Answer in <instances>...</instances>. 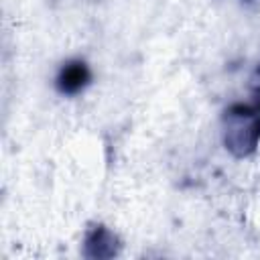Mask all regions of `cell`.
Returning a JSON list of instances; mask_svg holds the SVG:
<instances>
[{
  "mask_svg": "<svg viewBox=\"0 0 260 260\" xmlns=\"http://www.w3.org/2000/svg\"><path fill=\"white\" fill-rule=\"evenodd\" d=\"M260 114L248 106H236L225 118V144L238 154L250 152L260 136Z\"/></svg>",
  "mask_w": 260,
  "mask_h": 260,
  "instance_id": "cell-1",
  "label": "cell"
},
{
  "mask_svg": "<svg viewBox=\"0 0 260 260\" xmlns=\"http://www.w3.org/2000/svg\"><path fill=\"white\" fill-rule=\"evenodd\" d=\"M91 79H93V71L87 65V61L79 57L67 59L59 65L55 73V89L65 98H77L91 85Z\"/></svg>",
  "mask_w": 260,
  "mask_h": 260,
  "instance_id": "cell-2",
  "label": "cell"
},
{
  "mask_svg": "<svg viewBox=\"0 0 260 260\" xmlns=\"http://www.w3.org/2000/svg\"><path fill=\"white\" fill-rule=\"evenodd\" d=\"M116 242V238H114V234L112 232H108L106 228H98L95 232H91L89 236H87V240H85V248H95V252L91 254V256H98V258H104V256H112V254H116V250H114V244Z\"/></svg>",
  "mask_w": 260,
  "mask_h": 260,
  "instance_id": "cell-3",
  "label": "cell"
}]
</instances>
